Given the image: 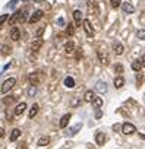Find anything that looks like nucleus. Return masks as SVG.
<instances>
[{"instance_id": "nucleus-37", "label": "nucleus", "mask_w": 145, "mask_h": 149, "mask_svg": "<svg viewBox=\"0 0 145 149\" xmlns=\"http://www.w3.org/2000/svg\"><path fill=\"white\" fill-rule=\"evenodd\" d=\"M138 35H139V38H141V40H144V38H145V31H144V29H141Z\"/></svg>"}, {"instance_id": "nucleus-32", "label": "nucleus", "mask_w": 145, "mask_h": 149, "mask_svg": "<svg viewBox=\"0 0 145 149\" xmlns=\"http://www.w3.org/2000/svg\"><path fill=\"white\" fill-rule=\"evenodd\" d=\"M9 53H11V48H9L8 45H3V47H2V54H3V56H8Z\"/></svg>"}, {"instance_id": "nucleus-41", "label": "nucleus", "mask_w": 145, "mask_h": 149, "mask_svg": "<svg viewBox=\"0 0 145 149\" xmlns=\"http://www.w3.org/2000/svg\"><path fill=\"white\" fill-rule=\"evenodd\" d=\"M59 25H60V26H63V25H64V21H63V19H62V18H60V19H59Z\"/></svg>"}, {"instance_id": "nucleus-36", "label": "nucleus", "mask_w": 145, "mask_h": 149, "mask_svg": "<svg viewBox=\"0 0 145 149\" xmlns=\"http://www.w3.org/2000/svg\"><path fill=\"white\" fill-rule=\"evenodd\" d=\"M97 111H95V118H101V116H103V111L100 110V108H95Z\"/></svg>"}, {"instance_id": "nucleus-40", "label": "nucleus", "mask_w": 145, "mask_h": 149, "mask_svg": "<svg viewBox=\"0 0 145 149\" xmlns=\"http://www.w3.org/2000/svg\"><path fill=\"white\" fill-rule=\"evenodd\" d=\"M119 129H120V126H119V124H117V123H116V124H114V126H113V130H114V132H117V130H119Z\"/></svg>"}, {"instance_id": "nucleus-24", "label": "nucleus", "mask_w": 145, "mask_h": 149, "mask_svg": "<svg viewBox=\"0 0 145 149\" xmlns=\"http://www.w3.org/2000/svg\"><path fill=\"white\" fill-rule=\"evenodd\" d=\"M94 97H95V95H94V92H92V91H87V92H85V95H84V100H85L87 102H91V101L94 100Z\"/></svg>"}, {"instance_id": "nucleus-17", "label": "nucleus", "mask_w": 145, "mask_h": 149, "mask_svg": "<svg viewBox=\"0 0 145 149\" xmlns=\"http://www.w3.org/2000/svg\"><path fill=\"white\" fill-rule=\"evenodd\" d=\"M41 45H43V40H34L32 41V44H31V50L32 51H38L40 48H41Z\"/></svg>"}, {"instance_id": "nucleus-2", "label": "nucleus", "mask_w": 145, "mask_h": 149, "mask_svg": "<svg viewBox=\"0 0 145 149\" xmlns=\"http://www.w3.org/2000/svg\"><path fill=\"white\" fill-rule=\"evenodd\" d=\"M135 132H136V127H135L132 123H123V124H122V133H123V134L127 136V134H133Z\"/></svg>"}, {"instance_id": "nucleus-9", "label": "nucleus", "mask_w": 145, "mask_h": 149, "mask_svg": "<svg viewBox=\"0 0 145 149\" xmlns=\"http://www.w3.org/2000/svg\"><path fill=\"white\" fill-rule=\"evenodd\" d=\"M81 129H82V123H78V124H75V126H72V127L69 129V132H67V136H75Z\"/></svg>"}, {"instance_id": "nucleus-39", "label": "nucleus", "mask_w": 145, "mask_h": 149, "mask_svg": "<svg viewBox=\"0 0 145 149\" xmlns=\"http://www.w3.org/2000/svg\"><path fill=\"white\" fill-rule=\"evenodd\" d=\"M3 136H5V129H3V127H0V139H2Z\"/></svg>"}, {"instance_id": "nucleus-20", "label": "nucleus", "mask_w": 145, "mask_h": 149, "mask_svg": "<svg viewBox=\"0 0 145 149\" xmlns=\"http://www.w3.org/2000/svg\"><path fill=\"white\" fill-rule=\"evenodd\" d=\"M74 19H75L76 25L79 26L81 22H82V12H81V10H75V12H74Z\"/></svg>"}, {"instance_id": "nucleus-15", "label": "nucleus", "mask_w": 145, "mask_h": 149, "mask_svg": "<svg viewBox=\"0 0 145 149\" xmlns=\"http://www.w3.org/2000/svg\"><path fill=\"white\" fill-rule=\"evenodd\" d=\"M88 9H90V13H94V15H97V13H98L97 2H95V0H90V3H88Z\"/></svg>"}, {"instance_id": "nucleus-42", "label": "nucleus", "mask_w": 145, "mask_h": 149, "mask_svg": "<svg viewBox=\"0 0 145 149\" xmlns=\"http://www.w3.org/2000/svg\"><path fill=\"white\" fill-rule=\"evenodd\" d=\"M34 2H37V3H40V2H43V0H34Z\"/></svg>"}, {"instance_id": "nucleus-10", "label": "nucleus", "mask_w": 145, "mask_h": 149, "mask_svg": "<svg viewBox=\"0 0 145 149\" xmlns=\"http://www.w3.org/2000/svg\"><path fill=\"white\" fill-rule=\"evenodd\" d=\"M70 117H72V116H70V113H69V114H64V116L60 118V123H59L60 129H64V127L69 124V120H70Z\"/></svg>"}, {"instance_id": "nucleus-26", "label": "nucleus", "mask_w": 145, "mask_h": 149, "mask_svg": "<svg viewBox=\"0 0 145 149\" xmlns=\"http://www.w3.org/2000/svg\"><path fill=\"white\" fill-rule=\"evenodd\" d=\"M35 94H37V88H35V85H31V86H29V89H28V97H29V98H32Z\"/></svg>"}, {"instance_id": "nucleus-3", "label": "nucleus", "mask_w": 145, "mask_h": 149, "mask_svg": "<svg viewBox=\"0 0 145 149\" xmlns=\"http://www.w3.org/2000/svg\"><path fill=\"white\" fill-rule=\"evenodd\" d=\"M41 18H43V10H35V12L31 15V18L28 19V22H29V24H35V22H38Z\"/></svg>"}, {"instance_id": "nucleus-12", "label": "nucleus", "mask_w": 145, "mask_h": 149, "mask_svg": "<svg viewBox=\"0 0 145 149\" xmlns=\"http://www.w3.org/2000/svg\"><path fill=\"white\" fill-rule=\"evenodd\" d=\"M25 110H27V104H25V102L18 104V105H16V108H15V116H22Z\"/></svg>"}, {"instance_id": "nucleus-29", "label": "nucleus", "mask_w": 145, "mask_h": 149, "mask_svg": "<svg viewBox=\"0 0 145 149\" xmlns=\"http://www.w3.org/2000/svg\"><path fill=\"white\" fill-rule=\"evenodd\" d=\"M114 72H116L117 74H122V72H123V66H122L120 63H117V64L114 66Z\"/></svg>"}, {"instance_id": "nucleus-31", "label": "nucleus", "mask_w": 145, "mask_h": 149, "mask_svg": "<svg viewBox=\"0 0 145 149\" xmlns=\"http://www.w3.org/2000/svg\"><path fill=\"white\" fill-rule=\"evenodd\" d=\"M44 31H46V28H44V26H41V28H38V29L35 31V37H41V35L44 34Z\"/></svg>"}, {"instance_id": "nucleus-7", "label": "nucleus", "mask_w": 145, "mask_h": 149, "mask_svg": "<svg viewBox=\"0 0 145 149\" xmlns=\"http://www.w3.org/2000/svg\"><path fill=\"white\" fill-rule=\"evenodd\" d=\"M142 67H144V57H141V58H138V60H135V61L132 63V69H133L135 72H139Z\"/></svg>"}, {"instance_id": "nucleus-18", "label": "nucleus", "mask_w": 145, "mask_h": 149, "mask_svg": "<svg viewBox=\"0 0 145 149\" xmlns=\"http://www.w3.org/2000/svg\"><path fill=\"white\" fill-rule=\"evenodd\" d=\"M38 110H40V105H38V104H34V105L31 107V110H29L28 117H29V118H34V117L38 114Z\"/></svg>"}, {"instance_id": "nucleus-21", "label": "nucleus", "mask_w": 145, "mask_h": 149, "mask_svg": "<svg viewBox=\"0 0 145 149\" xmlns=\"http://www.w3.org/2000/svg\"><path fill=\"white\" fill-rule=\"evenodd\" d=\"M74 48H75V44H74V41H69V42H66V44H64V51H66V54L74 53Z\"/></svg>"}, {"instance_id": "nucleus-25", "label": "nucleus", "mask_w": 145, "mask_h": 149, "mask_svg": "<svg viewBox=\"0 0 145 149\" xmlns=\"http://www.w3.org/2000/svg\"><path fill=\"white\" fill-rule=\"evenodd\" d=\"M114 53H116L117 56L123 54V45H122V44H114Z\"/></svg>"}, {"instance_id": "nucleus-16", "label": "nucleus", "mask_w": 145, "mask_h": 149, "mask_svg": "<svg viewBox=\"0 0 145 149\" xmlns=\"http://www.w3.org/2000/svg\"><path fill=\"white\" fill-rule=\"evenodd\" d=\"M123 85H125V79H123V76H122V74L116 76V78H114V86H116L117 89H120Z\"/></svg>"}, {"instance_id": "nucleus-6", "label": "nucleus", "mask_w": 145, "mask_h": 149, "mask_svg": "<svg viewBox=\"0 0 145 149\" xmlns=\"http://www.w3.org/2000/svg\"><path fill=\"white\" fill-rule=\"evenodd\" d=\"M19 37H21V31H19V28H16V26L11 28V40H13V41H19Z\"/></svg>"}, {"instance_id": "nucleus-28", "label": "nucleus", "mask_w": 145, "mask_h": 149, "mask_svg": "<svg viewBox=\"0 0 145 149\" xmlns=\"http://www.w3.org/2000/svg\"><path fill=\"white\" fill-rule=\"evenodd\" d=\"M98 58H100V61H101V63L107 64V57H106V54H103V51H101V50L98 51Z\"/></svg>"}, {"instance_id": "nucleus-4", "label": "nucleus", "mask_w": 145, "mask_h": 149, "mask_svg": "<svg viewBox=\"0 0 145 149\" xmlns=\"http://www.w3.org/2000/svg\"><path fill=\"white\" fill-rule=\"evenodd\" d=\"M95 91L100 92V94H106V92H107V84H106L104 81H98V82L95 84Z\"/></svg>"}, {"instance_id": "nucleus-22", "label": "nucleus", "mask_w": 145, "mask_h": 149, "mask_svg": "<svg viewBox=\"0 0 145 149\" xmlns=\"http://www.w3.org/2000/svg\"><path fill=\"white\" fill-rule=\"evenodd\" d=\"M19 136H21V130L19 129H13L12 133H11V142H15Z\"/></svg>"}, {"instance_id": "nucleus-27", "label": "nucleus", "mask_w": 145, "mask_h": 149, "mask_svg": "<svg viewBox=\"0 0 145 149\" xmlns=\"http://www.w3.org/2000/svg\"><path fill=\"white\" fill-rule=\"evenodd\" d=\"M18 18H19V10H18V12H15V13L12 15V18L9 19V24H11V25H13V24L18 21Z\"/></svg>"}, {"instance_id": "nucleus-13", "label": "nucleus", "mask_w": 145, "mask_h": 149, "mask_svg": "<svg viewBox=\"0 0 145 149\" xmlns=\"http://www.w3.org/2000/svg\"><path fill=\"white\" fill-rule=\"evenodd\" d=\"M48 143H50V137H48V136H41V137L38 139V142H37V146L44 148V146H47Z\"/></svg>"}, {"instance_id": "nucleus-33", "label": "nucleus", "mask_w": 145, "mask_h": 149, "mask_svg": "<svg viewBox=\"0 0 145 149\" xmlns=\"http://www.w3.org/2000/svg\"><path fill=\"white\" fill-rule=\"evenodd\" d=\"M120 3H122V0H111V6L113 8H119Z\"/></svg>"}, {"instance_id": "nucleus-5", "label": "nucleus", "mask_w": 145, "mask_h": 149, "mask_svg": "<svg viewBox=\"0 0 145 149\" xmlns=\"http://www.w3.org/2000/svg\"><path fill=\"white\" fill-rule=\"evenodd\" d=\"M84 29H85V32H87V35H88V37H94V29H92L91 22H90L88 19H85V21H84Z\"/></svg>"}, {"instance_id": "nucleus-34", "label": "nucleus", "mask_w": 145, "mask_h": 149, "mask_svg": "<svg viewBox=\"0 0 145 149\" xmlns=\"http://www.w3.org/2000/svg\"><path fill=\"white\" fill-rule=\"evenodd\" d=\"M66 32H67L69 35H72V34H74V32H75V31H74V25H72V24H69V26H67Z\"/></svg>"}, {"instance_id": "nucleus-30", "label": "nucleus", "mask_w": 145, "mask_h": 149, "mask_svg": "<svg viewBox=\"0 0 145 149\" xmlns=\"http://www.w3.org/2000/svg\"><path fill=\"white\" fill-rule=\"evenodd\" d=\"M79 102H81V100L79 98H74L70 101V107H78L79 105Z\"/></svg>"}, {"instance_id": "nucleus-8", "label": "nucleus", "mask_w": 145, "mask_h": 149, "mask_svg": "<svg viewBox=\"0 0 145 149\" xmlns=\"http://www.w3.org/2000/svg\"><path fill=\"white\" fill-rule=\"evenodd\" d=\"M95 142H97L98 146H103V145L106 143V134H104L103 132H97V134H95Z\"/></svg>"}, {"instance_id": "nucleus-23", "label": "nucleus", "mask_w": 145, "mask_h": 149, "mask_svg": "<svg viewBox=\"0 0 145 149\" xmlns=\"http://www.w3.org/2000/svg\"><path fill=\"white\" fill-rule=\"evenodd\" d=\"M91 102H92V107H94V108H100L104 101H103V98H95V97H94V100H92Z\"/></svg>"}, {"instance_id": "nucleus-19", "label": "nucleus", "mask_w": 145, "mask_h": 149, "mask_svg": "<svg viewBox=\"0 0 145 149\" xmlns=\"http://www.w3.org/2000/svg\"><path fill=\"white\" fill-rule=\"evenodd\" d=\"M64 86L69 88V89L75 88V79H74V78H70V76H67V78L64 79Z\"/></svg>"}, {"instance_id": "nucleus-14", "label": "nucleus", "mask_w": 145, "mask_h": 149, "mask_svg": "<svg viewBox=\"0 0 145 149\" xmlns=\"http://www.w3.org/2000/svg\"><path fill=\"white\" fill-rule=\"evenodd\" d=\"M38 72H34V73H31L29 76H28V81H29V84L31 85H35L37 86V84H38Z\"/></svg>"}, {"instance_id": "nucleus-1", "label": "nucleus", "mask_w": 145, "mask_h": 149, "mask_svg": "<svg viewBox=\"0 0 145 149\" xmlns=\"http://www.w3.org/2000/svg\"><path fill=\"white\" fill-rule=\"evenodd\" d=\"M15 84H16V79H15V78H9L8 81L3 82L2 88H0V92H2V94H8V92L15 86Z\"/></svg>"}, {"instance_id": "nucleus-35", "label": "nucleus", "mask_w": 145, "mask_h": 149, "mask_svg": "<svg viewBox=\"0 0 145 149\" xmlns=\"http://www.w3.org/2000/svg\"><path fill=\"white\" fill-rule=\"evenodd\" d=\"M6 21H8V15H2V16H0V25H3Z\"/></svg>"}, {"instance_id": "nucleus-38", "label": "nucleus", "mask_w": 145, "mask_h": 149, "mask_svg": "<svg viewBox=\"0 0 145 149\" xmlns=\"http://www.w3.org/2000/svg\"><path fill=\"white\" fill-rule=\"evenodd\" d=\"M16 2H19V0H12V2H9V5H8V8H13Z\"/></svg>"}, {"instance_id": "nucleus-11", "label": "nucleus", "mask_w": 145, "mask_h": 149, "mask_svg": "<svg viewBox=\"0 0 145 149\" xmlns=\"http://www.w3.org/2000/svg\"><path fill=\"white\" fill-rule=\"evenodd\" d=\"M120 6H122V9H123V12L125 13H133L135 12V8L130 5V3H120Z\"/></svg>"}]
</instances>
